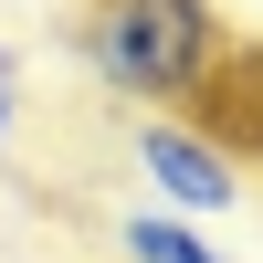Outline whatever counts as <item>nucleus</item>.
Returning <instances> with one entry per match:
<instances>
[{
	"instance_id": "nucleus-3",
	"label": "nucleus",
	"mask_w": 263,
	"mask_h": 263,
	"mask_svg": "<svg viewBox=\"0 0 263 263\" xmlns=\"http://www.w3.org/2000/svg\"><path fill=\"white\" fill-rule=\"evenodd\" d=\"M116 242H126V263H221L200 221H168V211H126Z\"/></svg>"
},
{
	"instance_id": "nucleus-1",
	"label": "nucleus",
	"mask_w": 263,
	"mask_h": 263,
	"mask_svg": "<svg viewBox=\"0 0 263 263\" xmlns=\"http://www.w3.org/2000/svg\"><path fill=\"white\" fill-rule=\"evenodd\" d=\"M242 53L211 0H84V74L126 105H200Z\"/></svg>"
},
{
	"instance_id": "nucleus-6",
	"label": "nucleus",
	"mask_w": 263,
	"mask_h": 263,
	"mask_svg": "<svg viewBox=\"0 0 263 263\" xmlns=\"http://www.w3.org/2000/svg\"><path fill=\"white\" fill-rule=\"evenodd\" d=\"M0 84H11V42H0Z\"/></svg>"
},
{
	"instance_id": "nucleus-4",
	"label": "nucleus",
	"mask_w": 263,
	"mask_h": 263,
	"mask_svg": "<svg viewBox=\"0 0 263 263\" xmlns=\"http://www.w3.org/2000/svg\"><path fill=\"white\" fill-rule=\"evenodd\" d=\"M200 105H221V116H232L221 137H242L253 158H263V53H232V63H221V84H211Z\"/></svg>"
},
{
	"instance_id": "nucleus-5",
	"label": "nucleus",
	"mask_w": 263,
	"mask_h": 263,
	"mask_svg": "<svg viewBox=\"0 0 263 263\" xmlns=\"http://www.w3.org/2000/svg\"><path fill=\"white\" fill-rule=\"evenodd\" d=\"M11 126H21V105H11V84H0V137H11Z\"/></svg>"
},
{
	"instance_id": "nucleus-2",
	"label": "nucleus",
	"mask_w": 263,
	"mask_h": 263,
	"mask_svg": "<svg viewBox=\"0 0 263 263\" xmlns=\"http://www.w3.org/2000/svg\"><path fill=\"white\" fill-rule=\"evenodd\" d=\"M126 158H137L147 179V211H168V221H232L242 211V147L221 137L211 116H190V105H158V116H137V137H126Z\"/></svg>"
}]
</instances>
